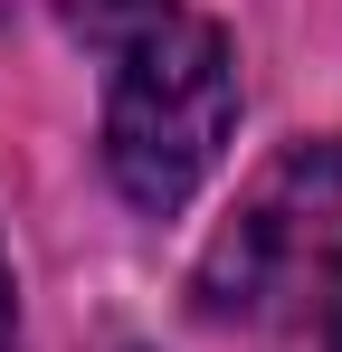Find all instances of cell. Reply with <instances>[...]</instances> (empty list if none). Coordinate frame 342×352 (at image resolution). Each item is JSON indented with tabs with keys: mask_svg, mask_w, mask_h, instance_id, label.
<instances>
[{
	"mask_svg": "<svg viewBox=\"0 0 342 352\" xmlns=\"http://www.w3.org/2000/svg\"><path fill=\"white\" fill-rule=\"evenodd\" d=\"M57 19H67L76 38H95V48H124V38H143L152 19H171V0H57Z\"/></svg>",
	"mask_w": 342,
	"mask_h": 352,
	"instance_id": "3957f363",
	"label": "cell"
},
{
	"mask_svg": "<svg viewBox=\"0 0 342 352\" xmlns=\"http://www.w3.org/2000/svg\"><path fill=\"white\" fill-rule=\"evenodd\" d=\"M0 352H19V305H10V257H0Z\"/></svg>",
	"mask_w": 342,
	"mask_h": 352,
	"instance_id": "277c9868",
	"label": "cell"
},
{
	"mask_svg": "<svg viewBox=\"0 0 342 352\" xmlns=\"http://www.w3.org/2000/svg\"><path fill=\"white\" fill-rule=\"evenodd\" d=\"M323 352H342V276H333V295H323Z\"/></svg>",
	"mask_w": 342,
	"mask_h": 352,
	"instance_id": "5b68a950",
	"label": "cell"
},
{
	"mask_svg": "<svg viewBox=\"0 0 342 352\" xmlns=\"http://www.w3.org/2000/svg\"><path fill=\"white\" fill-rule=\"evenodd\" d=\"M333 276H342V143H295L257 172V190L209 238L200 314L209 324H295V314H323Z\"/></svg>",
	"mask_w": 342,
	"mask_h": 352,
	"instance_id": "7a4b0ae2",
	"label": "cell"
},
{
	"mask_svg": "<svg viewBox=\"0 0 342 352\" xmlns=\"http://www.w3.org/2000/svg\"><path fill=\"white\" fill-rule=\"evenodd\" d=\"M238 133V48L219 19H152L143 38L114 48L105 86V172L133 210L171 219L200 181L219 172Z\"/></svg>",
	"mask_w": 342,
	"mask_h": 352,
	"instance_id": "6da1fadb",
	"label": "cell"
}]
</instances>
